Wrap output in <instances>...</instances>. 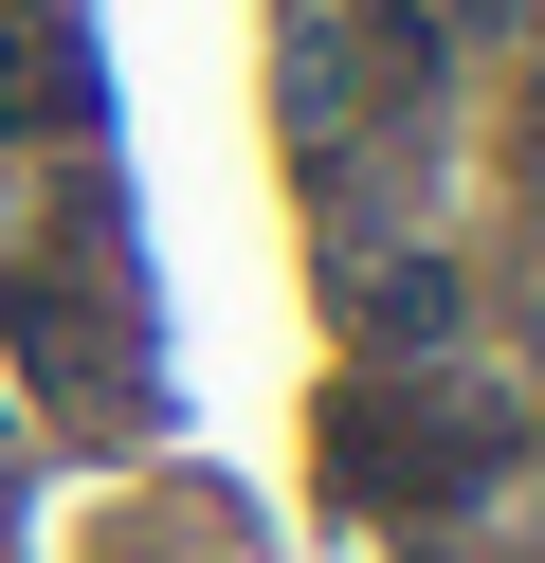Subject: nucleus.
Wrapping results in <instances>:
<instances>
[{"mask_svg":"<svg viewBox=\"0 0 545 563\" xmlns=\"http://www.w3.org/2000/svg\"><path fill=\"white\" fill-rule=\"evenodd\" d=\"M327 454H346V490H363V509H455V490L509 454V400H491V382H418V364H400L382 400H346V418H327Z\"/></svg>","mask_w":545,"mask_h":563,"instance_id":"f257e3e1","label":"nucleus"},{"mask_svg":"<svg viewBox=\"0 0 545 563\" xmlns=\"http://www.w3.org/2000/svg\"><path fill=\"white\" fill-rule=\"evenodd\" d=\"M363 328H382V345H455V273H436V255L363 273Z\"/></svg>","mask_w":545,"mask_h":563,"instance_id":"f03ea898","label":"nucleus"}]
</instances>
